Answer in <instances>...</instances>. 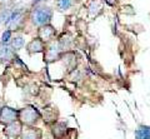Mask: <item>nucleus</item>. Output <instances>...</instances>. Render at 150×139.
I'll use <instances>...</instances> for the list:
<instances>
[{
  "mask_svg": "<svg viewBox=\"0 0 150 139\" xmlns=\"http://www.w3.org/2000/svg\"><path fill=\"white\" fill-rule=\"evenodd\" d=\"M23 129H24V126L16 120L11 124H8L4 128V134L8 139H18L21 137V133H23Z\"/></svg>",
  "mask_w": 150,
  "mask_h": 139,
  "instance_id": "6",
  "label": "nucleus"
},
{
  "mask_svg": "<svg viewBox=\"0 0 150 139\" xmlns=\"http://www.w3.org/2000/svg\"><path fill=\"white\" fill-rule=\"evenodd\" d=\"M60 58H62V49L58 41H51L49 45H46L44 54V60H46V63H53Z\"/></svg>",
  "mask_w": 150,
  "mask_h": 139,
  "instance_id": "4",
  "label": "nucleus"
},
{
  "mask_svg": "<svg viewBox=\"0 0 150 139\" xmlns=\"http://www.w3.org/2000/svg\"><path fill=\"white\" fill-rule=\"evenodd\" d=\"M9 1H10V0H0V4H6Z\"/></svg>",
  "mask_w": 150,
  "mask_h": 139,
  "instance_id": "20",
  "label": "nucleus"
},
{
  "mask_svg": "<svg viewBox=\"0 0 150 139\" xmlns=\"http://www.w3.org/2000/svg\"><path fill=\"white\" fill-rule=\"evenodd\" d=\"M45 49H46V43H44L40 38H34L26 45V50L29 54L43 53V52H45Z\"/></svg>",
  "mask_w": 150,
  "mask_h": 139,
  "instance_id": "10",
  "label": "nucleus"
},
{
  "mask_svg": "<svg viewBox=\"0 0 150 139\" xmlns=\"http://www.w3.org/2000/svg\"><path fill=\"white\" fill-rule=\"evenodd\" d=\"M135 139H150V126H140L135 130Z\"/></svg>",
  "mask_w": 150,
  "mask_h": 139,
  "instance_id": "15",
  "label": "nucleus"
},
{
  "mask_svg": "<svg viewBox=\"0 0 150 139\" xmlns=\"http://www.w3.org/2000/svg\"><path fill=\"white\" fill-rule=\"evenodd\" d=\"M62 58L64 59V64H65V67L68 68V70H70V72L75 70V67H76V63H78L75 54H73V53H67V54H65L64 57H62Z\"/></svg>",
  "mask_w": 150,
  "mask_h": 139,
  "instance_id": "14",
  "label": "nucleus"
},
{
  "mask_svg": "<svg viewBox=\"0 0 150 139\" xmlns=\"http://www.w3.org/2000/svg\"><path fill=\"white\" fill-rule=\"evenodd\" d=\"M19 122L25 127H35L38 123L40 122L41 113L38 110L35 106L26 105L24 108L19 109Z\"/></svg>",
  "mask_w": 150,
  "mask_h": 139,
  "instance_id": "2",
  "label": "nucleus"
},
{
  "mask_svg": "<svg viewBox=\"0 0 150 139\" xmlns=\"http://www.w3.org/2000/svg\"><path fill=\"white\" fill-rule=\"evenodd\" d=\"M43 122L48 126H53L59 120V110L54 105H46L43 109V114H41Z\"/></svg>",
  "mask_w": 150,
  "mask_h": 139,
  "instance_id": "5",
  "label": "nucleus"
},
{
  "mask_svg": "<svg viewBox=\"0 0 150 139\" xmlns=\"http://www.w3.org/2000/svg\"><path fill=\"white\" fill-rule=\"evenodd\" d=\"M24 21V15H23V10H13L11 15L9 16V19L4 23L8 29L10 30H14L16 29V28H19L21 25V23Z\"/></svg>",
  "mask_w": 150,
  "mask_h": 139,
  "instance_id": "7",
  "label": "nucleus"
},
{
  "mask_svg": "<svg viewBox=\"0 0 150 139\" xmlns=\"http://www.w3.org/2000/svg\"><path fill=\"white\" fill-rule=\"evenodd\" d=\"M40 1H43V0H33V4L35 5V4H39Z\"/></svg>",
  "mask_w": 150,
  "mask_h": 139,
  "instance_id": "19",
  "label": "nucleus"
},
{
  "mask_svg": "<svg viewBox=\"0 0 150 139\" xmlns=\"http://www.w3.org/2000/svg\"><path fill=\"white\" fill-rule=\"evenodd\" d=\"M25 45V39L24 36L21 34H15L11 38V41H10V46L14 49V52H18V50H20L24 48Z\"/></svg>",
  "mask_w": 150,
  "mask_h": 139,
  "instance_id": "13",
  "label": "nucleus"
},
{
  "mask_svg": "<svg viewBox=\"0 0 150 139\" xmlns=\"http://www.w3.org/2000/svg\"><path fill=\"white\" fill-rule=\"evenodd\" d=\"M51 18H53V9L50 6H36L31 10L29 19L31 21L33 25H35L38 28L50 24Z\"/></svg>",
  "mask_w": 150,
  "mask_h": 139,
  "instance_id": "1",
  "label": "nucleus"
},
{
  "mask_svg": "<svg viewBox=\"0 0 150 139\" xmlns=\"http://www.w3.org/2000/svg\"><path fill=\"white\" fill-rule=\"evenodd\" d=\"M0 24H1V19H0Z\"/></svg>",
  "mask_w": 150,
  "mask_h": 139,
  "instance_id": "21",
  "label": "nucleus"
},
{
  "mask_svg": "<svg viewBox=\"0 0 150 139\" xmlns=\"http://www.w3.org/2000/svg\"><path fill=\"white\" fill-rule=\"evenodd\" d=\"M19 118V110L15 108H11L9 105H3L0 109V124H3L4 127L8 124H11L16 122Z\"/></svg>",
  "mask_w": 150,
  "mask_h": 139,
  "instance_id": "3",
  "label": "nucleus"
},
{
  "mask_svg": "<svg viewBox=\"0 0 150 139\" xmlns=\"http://www.w3.org/2000/svg\"><path fill=\"white\" fill-rule=\"evenodd\" d=\"M43 132L38 127H25L23 129L20 139H41Z\"/></svg>",
  "mask_w": 150,
  "mask_h": 139,
  "instance_id": "11",
  "label": "nucleus"
},
{
  "mask_svg": "<svg viewBox=\"0 0 150 139\" xmlns=\"http://www.w3.org/2000/svg\"><path fill=\"white\" fill-rule=\"evenodd\" d=\"M14 57H15V52H14V49L10 46V44L0 43V63L9 62Z\"/></svg>",
  "mask_w": 150,
  "mask_h": 139,
  "instance_id": "12",
  "label": "nucleus"
},
{
  "mask_svg": "<svg viewBox=\"0 0 150 139\" xmlns=\"http://www.w3.org/2000/svg\"><path fill=\"white\" fill-rule=\"evenodd\" d=\"M11 38H13V30L6 29L1 34V40H0V43H3V44H10Z\"/></svg>",
  "mask_w": 150,
  "mask_h": 139,
  "instance_id": "18",
  "label": "nucleus"
},
{
  "mask_svg": "<svg viewBox=\"0 0 150 139\" xmlns=\"http://www.w3.org/2000/svg\"><path fill=\"white\" fill-rule=\"evenodd\" d=\"M73 6V0H58L56 1V9L62 13H65Z\"/></svg>",
  "mask_w": 150,
  "mask_h": 139,
  "instance_id": "17",
  "label": "nucleus"
},
{
  "mask_svg": "<svg viewBox=\"0 0 150 139\" xmlns=\"http://www.w3.org/2000/svg\"><path fill=\"white\" fill-rule=\"evenodd\" d=\"M56 34V30L53 25H44V26H40L38 29V38H40L44 43H48V41H53V38Z\"/></svg>",
  "mask_w": 150,
  "mask_h": 139,
  "instance_id": "8",
  "label": "nucleus"
},
{
  "mask_svg": "<svg viewBox=\"0 0 150 139\" xmlns=\"http://www.w3.org/2000/svg\"><path fill=\"white\" fill-rule=\"evenodd\" d=\"M67 122L64 120H58L51 126V134L55 139H63L68 134V128H67Z\"/></svg>",
  "mask_w": 150,
  "mask_h": 139,
  "instance_id": "9",
  "label": "nucleus"
},
{
  "mask_svg": "<svg viewBox=\"0 0 150 139\" xmlns=\"http://www.w3.org/2000/svg\"><path fill=\"white\" fill-rule=\"evenodd\" d=\"M103 10V5L99 0H91L90 5H89V14L91 16H98Z\"/></svg>",
  "mask_w": 150,
  "mask_h": 139,
  "instance_id": "16",
  "label": "nucleus"
}]
</instances>
